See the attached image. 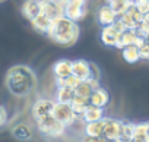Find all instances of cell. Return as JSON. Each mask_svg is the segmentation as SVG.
<instances>
[{"label": "cell", "mask_w": 149, "mask_h": 142, "mask_svg": "<svg viewBox=\"0 0 149 142\" xmlns=\"http://www.w3.org/2000/svg\"><path fill=\"white\" fill-rule=\"evenodd\" d=\"M133 5L145 15L149 12V0H133Z\"/></svg>", "instance_id": "obj_28"}, {"label": "cell", "mask_w": 149, "mask_h": 142, "mask_svg": "<svg viewBox=\"0 0 149 142\" xmlns=\"http://www.w3.org/2000/svg\"><path fill=\"white\" fill-rule=\"evenodd\" d=\"M51 22H53V19H50L47 15H44V13L41 12L37 18H34V19L31 21V25H32V27H34V29H37L38 32L47 34V31H48V28H50Z\"/></svg>", "instance_id": "obj_20"}, {"label": "cell", "mask_w": 149, "mask_h": 142, "mask_svg": "<svg viewBox=\"0 0 149 142\" xmlns=\"http://www.w3.org/2000/svg\"><path fill=\"white\" fill-rule=\"evenodd\" d=\"M2 2H6V0H0V3H2Z\"/></svg>", "instance_id": "obj_32"}, {"label": "cell", "mask_w": 149, "mask_h": 142, "mask_svg": "<svg viewBox=\"0 0 149 142\" xmlns=\"http://www.w3.org/2000/svg\"><path fill=\"white\" fill-rule=\"evenodd\" d=\"M107 3L113 8V10H114L118 16H121L123 13H126V12L132 8L133 0H108Z\"/></svg>", "instance_id": "obj_24"}, {"label": "cell", "mask_w": 149, "mask_h": 142, "mask_svg": "<svg viewBox=\"0 0 149 142\" xmlns=\"http://www.w3.org/2000/svg\"><path fill=\"white\" fill-rule=\"evenodd\" d=\"M42 12L41 9V0H25L22 5V15L31 22Z\"/></svg>", "instance_id": "obj_14"}, {"label": "cell", "mask_w": 149, "mask_h": 142, "mask_svg": "<svg viewBox=\"0 0 149 142\" xmlns=\"http://www.w3.org/2000/svg\"><path fill=\"white\" fill-rule=\"evenodd\" d=\"M146 41V38H143V37H140L139 34H137V31L136 29H126L124 32H121L120 34V37H118V43H117V48H124V47H127V45H140V44H143Z\"/></svg>", "instance_id": "obj_9"}, {"label": "cell", "mask_w": 149, "mask_h": 142, "mask_svg": "<svg viewBox=\"0 0 149 142\" xmlns=\"http://www.w3.org/2000/svg\"><path fill=\"white\" fill-rule=\"evenodd\" d=\"M121 54H123V59L127 62V63H137L140 60V53H139V47L137 45H127L124 48H121Z\"/></svg>", "instance_id": "obj_23"}, {"label": "cell", "mask_w": 149, "mask_h": 142, "mask_svg": "<svg viewBox=\"0 0 149 142\" xmlns=\"http://www.w3.org/2000/svg\"><path fill=\"white\" fill-rule=\"evenodd\" d=\"M89 100H91V104L104 108V107L108 104V101H110V94H108V91L104 90L102 87H97V88L92 91Z\"/></svg>", "instance_id": "obj_17"}, {"label": "cell", "mask_w": 149, "mask_h": 142, "mask_svg": "<svg viewBox=\"0 0 149 142\" xmlns=\"http://www.w3.org/2000/svg\"><path fill=\"white\" fill-rule=\"evenodd\" d=\"M41 9H42V13L47 15L50 19H56L64 15V8L57 0H41Z\"/></svg>", "instance_id": "obj_12"}, {"label": "cell", "mask_w": 149, "mask_h": 142, "mask_svg": "<svg viewBox=\"0 0 149 142\" xmlns=\"http://www.w3.org/2000/svg\"><path fill=\"white\" fill-rule=\"evenodd\" d=\"M47 35L51 41H54L58 45L70 47L79 38V27L78 22L67 18L66 15H61L56 19H53Z\"/></svg>", "instance_id": "obj_2"}, {"label": "cell", "mask_w": 149, "mask_h": 142, "mask_svg": "<svg viewBox=\"0 0 149 142\" xmlns=\"http://www.w3.org/2000/svg\"><path fill=\"white\" fill-rule=\"evenodd\" d=\"M81 119H82L85 123L102 120V119H104V108H102V107H98V106H94V104H89V106L86 107V110L84 111V114H82Z\"/></svg>", "instance_id": "obj_18"}, {"label": "cell", "mask_w": 149, "mask_h": 142, "mask_svg": "<svg viewBox=\"0 0 149 142\" xmlns=\"http://www.w3.org/2000/svg\"><path fill=\"white\" fill-rule=\"evenodd\" d=\"M63 8L67 18L78 22L86 15V0H66Z\"/></svg>", "instance_id": "obj_5"}, {"label": "cell", "mask_w": 149, "mask_h": 142, "mask_svg": "<svg viewBox=\"0 0 149 142\" xmlns=\"http://www.w3.org/2000/svg\"><path fill=\"white\" fill-rule=\"evenodd\" d=\"M37 123V127L38 130L45 135V136H51V138H57V136H61L66 130V125H63L61 122H58L53 114L51 116H47V117H42L40 120H35Z\"/></svg>", "instance_id": "obj_3"}, {"label": "cell", "mask_w": 149, "mask_h": 142, "mask_svg": "<svg viewBox=\"0 0 149 142\" xmlns=\"http://www.w3.org/2000/svg\"><path fill=\"white\" fill-rule=\"evenodd\" d=\"M73 75L79 78L81 81L85 79H94V64L84 60V59H78V60H73Z\"/></svg>", "instance_id": "obj_7"}, {"label": "cell", "mask_w": 149, "mask_h": 142, "mask_svg": "<svg viewBox=\"0 0 149 142\" xmlns=\"http://www.w3.org/2000/svg\"><path fill=\"white\" fill-rule=\"evenodd\" d=\"M56 101L48 100V98H40L38 101H35V104L32 106V117L34 120H40L42 117L51 116L53 110H54Z\"/></svg>", "instance_id": "obj_8"}, {"label": "cell", "mask_w": 149, "mask_h": 142, "mask_svg": "<svg viewBox=\"0 0 149 142\" xmlns=\"http://www.w3.org/2000/svg\"><path fill=\"white\" fill-rule=\"evenodd\" d=\"M74 95H76V91L72 87H67V85H60L58 90H57V94H56V98L57 101L60 103H72Z\"/></svg>", "instance_id": "obj_21"}, {"label": "cell", "mask_w": 149, "mask_h": 142, "mask_svg": "<svg viewBox=\"0 0 149 142\" xmlns=\"http://www.w3.org/2000/svg\"><path fill=\"white\" fill-rule=\"evenodd\" d=\"M133 129H134V123H130V122H123V126H121V135H120V141H132V136H133Z\"/></svg>", "instance_id": "obj_26"}, {"label": "cell", "mask_w": 149, "mask_h": 142, "mask_svg": "<svg viewBox=\"0 0 149 142\" xmlns=\"http://www.w3.org/2000/svg\"><path fill=\"white\" fill-rule=\"evenodd\" d=\"M85 141H105L104 139V122H89L85 123Z\"/></svg>", "instance_id": "obj_11"}, {"label": "cell", "mask_w": 149, "mask_h": 142, "mask_svg": "<svg viewBox=\"0 0 149 142\" xmlns=\"http://www.w3.org/2000/svg\"><path fill=\"white\" fill-rule=\"evenodd\" d=\"M102 122H104V139L105 141H120L123 120L113 119V117H104Z\"/></svg>", "instance_id": "obj_6"}, {"label": "cell", "mask_w": 149, "mask_h": 142, "mask_svg": "<svg viewBox=\"0 0 149 142\" xmlns=\"http://www.w3.org/2000/svg\"><path fill=\"white\" fill-rule=\"evenodd\" d=\"M118 37H120V32H118L113 25L102 27V31H101V41H102L104 45H108V47H117Z\"/></svg>", "instance_id": "obj_16"}, {"label": "cell", "mask_w": 149, "mask_h": 142, "mask_svg": "<svg viewBox=\"0 0 149 142\" xmlns=\"http://www.w3.org/2000/svg\"><path fill=\"white\" fill-rule=\"evenodd\" d=\"M12 135L18 141H29L32 138V129L26 123H19L12 127Z\"/></svg>", "instance_id": "obj_19"}, {"label": "cell", "mask_w": 149, "mask_h": 142, "mask_svg": "<svg viewBox=\"0 0 149 142\" xmlns=\"http://www.w3.org/2000/svg\"><path fill=\"white\" fill-rule=\"evenodd\" d=\"M139 53H140V59L149 60V41H148V40H146L143 44L139 45Z\"/></svg>", "instance_id": "obj_29"}, {"label": "cell", "mask_w": 149, "mask_h": 142, "mask_svg": "<svg viewBox=\"0 0 149 142\" xmlns=\"http://www.w3.org/2000/svg\"><path fill=\"white\" fill-rule=\"evenodd\" d=\"M132 142H149V136H148V130H146V123L134 125Z\"/></svg>", "instance_id": "obj_25"}, {"label": "cell", "mask_w": 149, "mask_h": 142, "mask_svg": "<svg viewBox=\"0 0 149 142\" xmlns=\"http://www.w3.org/2000/svg\"><path fill=\"white\" fill-rule=\"evenodd\" d=\"M97 19L100 22L101 27H108V25H113L117 19H118V15L113 10V8L107 3L104 5L102 8H100L98 13H97Z\"/></svg>", "instance_id": "obj_13"}, {"label": "cell", "mask_w": 149, "mask_h": 142, "mask_svg": "<svg viewBox=\"0 0 149 142\" xmlns=\"http://www.w3.org/2000/svg\"><path fill=\"white\" fill-rule=\"evenodd\" d=\"M143 13L134 6V5H132V8L126 12V13H123L121 16H118L123 22H124V25L129 28V29H137V27L140 25V22L143 21Z\"/></svg>", "instance_id": "obj_10"}, {"label": "cell", "mask_w": 149, "mask_h": 142, "mask_svg": "<svg viewBox=\"0 0 149 142\" xmlns=\"http://www.w3.org/2000/svg\"><path fill=\"white\" fill-rule=\"evenodd\" d=\"M107 2H108V0H107Z\"/></svg>", "instance_id": "obj_34"}, {"label": "cell", "mask_w": 149, "mask_h": 142, "mask_svg": "<svg viewBox=\"0 0 149 142\" xmlns=\"http://www.w3.org/2000/svg\"><path fill=\"white\" fill-rule=\"evenodd\" d=\"M70 104H72L74 113L78 114V117H82L84 111H85L86 107L91 104V100H89L88 97H82V95H78V94H76V95H74V98H73V101H72Z\"/></svg>", "instance_id": "obj_22"}, {"label": "cell", "mask_w": 149, "mask_h": 142, "mask_svg": "<svg viewBox=\"0 0 149 142\" xmlns=\"http://www.w3.org/2000/svg\"><path fill=\"white\" fill-rule=\"evenodd\" d=\"M5 85L8 91L15 97H28L37 88V75L26 64L12 66L5 76Z\"/></svg>", "instance_id": "obj_1"}, {"label": "cell", "mask_w": 149, "mask_h": 142, "mask_svg": "<svg viewBox=\"0 0 149 142\" xmlns=\"http://www.w3.org/2000/svg\"><path fill=\"white\" fill-rule=\"evenodd\" d=\"M53 116L58 122L66 125V126L73 125V122L78 119V114L74 113V110H73L70 103H60V101H56V106H54V110H53Z\"/></svg>", "instance_id": "obj_4"}, {"label": "cell", "mask_w": 149, "mask_h": 142, "mask_svg": "<svg viewBox=\"0 0 149 142\" xmlns=\"http://www.w3.org/2000/svg\"><path fill=\"white\" fill-rule=\"evenodd\" d=\"M6 123H8V111L2 104H0V127L5 126Z\"/></svg>", "instance_id": "obj_30"}, {"label": "cell", "mask_w": 149, "mask_h": 142, "mask_svg": "<svg viewBox=\"0 0 149 142\" xmlns=\"http://www.w3.org/2000/svg\"><path fill=\"white\" fill-rule=\"evenodd\" d=\"M146 130H148V136H149V122H146Z\"/></svg>", "instance_id": "obj_31"}, {"label": "cell", "mask_w": 149, "mask_h": 142, "mask_svg": "<svg viewBox=\"0 0 149 142\" xmlns=\"http://www.w3.org/2000/svg\"><path fill=\"white\" fill-rule=\"evenodd\" d=\"M148 41H149V37H148Z\"/></svg>", "instance_id": "obj_33"}, {"label": "cell", "mask_w": 149, "mask_h": 142, "mask_svg": "<svg viewBox=\"0 0 149 142\" xmlns=\"http://www.w3.org/2000/svg\"><path fill=\"white\" fill-rule=\"evenodd\" d=\"M53 73L56 75V78H67L73 75V62L67 59H61L56 62L53 66Z\"/></svg>", "instance_id": "obj_15"}, {"label": "cell", "mask_w": 149, "mask_h": 142, "mask_svg": "<svg viewBox=\"0 0 149 142\" xmlns=\"http://www.w3.org/2000/svg\"><path fill=\"white\" fill-rule=\"evenodd\" d=\"M137 34L140 35V37H143V38H146L148 40V37H149V12L148 13H145V16H143V21L140 22V25L137 27Z\"/></svg>", "instance_id": "obj_27"}]
</instances>
